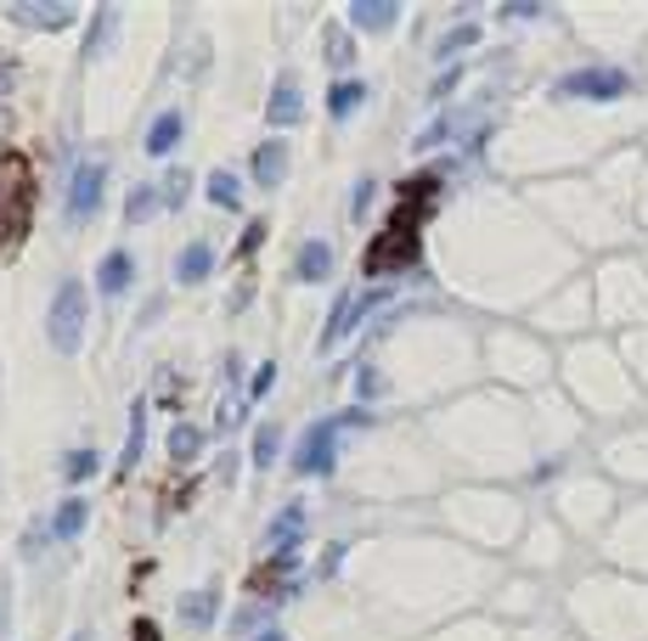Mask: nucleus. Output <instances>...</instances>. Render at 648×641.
I'll return each mask as SVG.
<instances>
[{
    "label": "nucleus",
    "mask_w": 648,
    "mask_h": 641,
    "mask_svg": "<svg viewBox=\"0 0 648 641\" xmlns=\"http://www.w3.org/2000/svg\"><path fill=\"white\" fill-rule=\"evenodd\" d=\"M435 202V175H417L406 192H401V209L389 220V231L367 248V270H401L417 259V231H424V214Z\"/></svg>",
    "instance_id": "1"
},
{
    "label": "nucleus",
    "mask_w": 648,
    "mask_h": 641,
    "mask_svg": "<svg viewBox=\"0 0 648 641\" xmlns=\"http://www.w3.org/2000/svg\"><path fill=\"white\" fill-rule=\"evenodd\" d=\"M35 163L23 152H7L0 158V254H12L23 236H28V220H35Z\"/></svg>",
    "instance_id": "2"
},
{
    "label": "nucleus",
    "mask_w": 648,
    "mask_h": 641,
    "mask_svg": "<svg viewBox=\"0 0 648 641\" xmlns=\"http://www.w3.org/2000/svg\"><path fill=\"white\" fill-rule=\"evenodd\" d=\"M564 90H580V96H614V90H626V79H614V74H580V79H570Z\"/></svg>",
    "instance_id": "3"
}]
</instances>
